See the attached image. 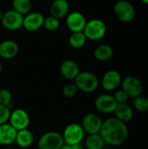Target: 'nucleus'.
Returning a JSON list of instances; mask_svg holds the SVG:
<instances>
[{
	"mask_svg": "<svg viewBox=\"0 0 148 149\" xmlns=\"http://www.w3.org/2000/svg\"><path fill=\"white\" fill-rule=\"evenodd\" d=\"M74 84L78 90L85 93H91L98 89L99 81L94 73L91 72H81L75 78Z\"/></svg>",
	"mask_w": 148,
	"mask_h": 149,
	"instance_id": "2",
	"label": "nucleus"
},
{
	"mask_svg": "<svg viewBox=\"0 0 148 149\" xmlns=\"http://www.w3.org/2000/svg\"><path fill=\"white\" fill-rule=\"evenodd\" d=\"M59 149H72V147L69 146V145H66V144H64L61 148Z\"/></svg>",
	"mask_w": 148,
	"mask_h": 149,
	"instance_id": "32",
	"label": "nucleus"
},
{
	"mask_svg": "<svg viewBox=\"0 0 148 149\" xmlns=\"http://www.w3.org/2000/svg\"><path fill=\"white\" fill-rule=\"evenodd\" d=\"M9 121L17 131H20L28 128L30 125V116L24 109L17 108L10 113Z\"/></svg>",
	"mask_w": 148,
	"mask_h": 149,
	"instance_id": "9",
	"label": "nucleus"
},
{
	"mask_svg": "<svg viewBox=\"0 0 148 149\" xmlns=\"http://www.w3.org/2000/svg\"><path fill=\"white\" fill-rule=\"evenodd\" d=\"M78 88L74 83H68L65 85L62 88V94L67 99H72L75 97L78 93Z\"/></svg>",
	"mask_w": 148,
	"mask_h": 149,
	"instance_id": "27",
	"label": "nucleus"
},
{
	"mask_svg": "<svg viewBox=\"0 0 148 149\" xmlns=\"http://www.w3.org/2000/svg\"><path fill=\"white\" fill-rule=\"evenodd\" d=\"M116 17L123 23H130L135 17V9L133 5L126 0H119L113 7Z\"/></svg>",
	"mask_w": 148,
	"mask_h": 149,
	"instance_id": "4",
	"label": "nucleus"
},
{
	"mask_svg": "<svg viewBox=\"0 0 148 149\" xmlns=\"http://www.w3.org/2000/svg\"><path fill=\"white\" fill-rule=\"evenodd\" d=\"M18 45L13 40H4L0 44V57L4 59H10L17 56Z\"/></svg>",
	"mask_w": 148,
	"mask_h": 149,
	"instance_id": "17",
	"label": "nucleus"
},
{
	"mask_svg": "<svg viewBox=\"0 0 148 149\" xmlns=\"http://www.w3.org/2000/svg\"><path fill=\"white\" fill-rule=\"evenodd\" d=\"M0 105L7 107L10 109L12 107V94L8 89H0Z\"/></svg>",
	"mask_w": 148,
	"mask_h": 149,
	"instance_id": "26",
	"label": "nucleus"
},
{
	"mask_svg": "<svg viewBox=\"0 0 148 149\" xmlns=\"http://www.w3.org/2000/svg\"><path fill=\"white\" fill-rule=\"evenodd\" d=\"M44 17L40 12H29L24 17L23 26L29 31H35L44 25Z\"/></svg>",
	"mask_w": 148,
	"mask_h": 149,
	"instance_id": "14",
	"label": "nucleus"
},
{
	"mask_svg": "<svg viewBox=\"0 0 148 149\" xmlns=\"http://www.w3.org/2000/svg\"><path fill=\"white\" fill-rule=\"evenodd\" d=\"M15 142L20 148H28L34 143V134L28 128L17 131Z\"/></svg>",
	"mask_w": 148,
	"mask_h": 149,
	"instance_id": "20",
	"label": "nucleus"
},
{
	"mask_svg": "<svg viewBox=\"0 0 148 149\" xmlns=\"http://www.w3.org/2000/svg\"><path fill=\"white\" fill-rule=\"evenodd\" d=\"M105 141L99 134H89L85 141V149H102L105 146Z\"/></svg>",
	"mask_w": 148,
	"mask_h": 149,
	"instance_id": "22",
	"label": "nucleus"
},
{
	"mask_svg": "<svg viewBox=\"0 0 148 149\" xmlns=\"http://www.w3.org/2000/svg\"><path fill=\"white\" fill-rule=\"evenodd\" d=\"M83 32L87 39L99 40L106 35V25L100 19H92L89 22H86Z\"/></svg>",
	"mask_w": 148,
	"mask_h": 149,
	"instance_id": "5",
	"label": "nucleus"
},
{
	"mask_svg": "<svg viewBox=\"0 0 148 149\" xmlns=\"http://www.w3.org/2000/svg\"><path fill=\"white\" fill-rule=\"evenodd\" d=\"M59 19L51 16L48 17L46 18H44V26L45 29H47L48 31H55L59 27Z\"/></svg>",
	"mask_w": 148,
	"mask_h": 149,
	"instance_id": "28",
	"label": "nucleus"
},
{
	"mask_svg": "<svg viewBox=\"0 0 148 149\" xmlns=\"http://www.w3.org/2000/svg\"><path fill=\"white\" fill-rule=\"evenodd\" d=\"M115 100L117 101L118 104H123V103H127L128 100H129V96L126 94V93L120 89L115 92L114 95H113Z\"/></svg>",
	"mask_w": 148,
	"mask_h": 149,
	"instance_id": "30",
	"label": "nucleus"
},
{
	"mask_svg": "<svg viewBox=\"0 0 148 149\" xmlns=\"http://www.w3.org/2000/svg\"><path fill=\"white\" fill-rule=\"evenodd\" d=\"M99 134L106 144L118 147L123 145L127 141L129 131L126 123L115 117H112L103 121Z\"/></svg>",
	"mask_w": 148,
	"mask_h": 149,
	"instance_id": "1",
	"label": "nucleus"
},
{
	"mask_svg": "<svg viewBox=\"0 0 148 149\" xmlns=\"http://www.w3.org/2000/svg\"><path fill=\"white\" fill-rule=\"evenodd\" d=\"M93 55L99 61H107L112 58L113 55V50L109 45H100L94 50Z\"/></svg>",
	"mask_w": 148,
	"mask_h": 149,
	"instance_id": "21",
	"label": "nucleus"
},
{
	"mask_svg": "<svg viewBox=\"0 0 148 149\" xmlns=\"http://www.w3.org/2000/svg\"><path fill=\"white\" fill-rule=\"evenodd\" d=\"M3 149H12V148H5Z\"/></svg>",
	"mask_w": 148,
	"mask_h": 149,
	"instance_id": "36",
	"label": "nucleus"
},
{
	"mask_svg": "<svg viewBox=\"0 0 148 149\" xmlns=\"http://www.w3.org/2000/svg\"><path fill=\"white\" fill-rule=\"evenodd\" d=\"M102 124V118L95 113H88L85 114L81 121L82 128L84 129L85 133L88 134H99Z\"/></svg>",
	"mask_w": 148,
	"mask_h": 149,
	"instance_id": "7",
	"label": "nucleus"
},
{
	"mask_svg": "<svg viewBox=\"0 0 148 149\" xmlns=\"http://www.w3.org/2000/svg\"><path fill=\"white\" fill-rule=\"evenodd\" d=\"M60 72L62 76L66 79H75V78L80 72L79 66L74 60L66 59L64 62H62L60 65Z\"/></svg>",
	"mask_w": 148,
	"mask_h": 149,
	"instance_id": "16",
	"label": "nucleus"
},
{
	"mask_svg": "<svg viewBox=\"0 0 148 149\" xmlns=\"http://www.w3.org/2000/svg\"><path fill=\"white\" fill-rule=\"evenodd\" d=\"M95 108L101 113H114L118 103L115 100L113 95L111 94H101L98 96L94 102Z\"/></svg>",
	"mask_w": 148,
	"mask_h": 149,
	"instance_id": "10",
	"label": "nucleus"
},
{
	"mask_svg": "<svg viewBox=\"0 0 148 149\" xmlns=\"http://www.w3.org/2000/svg\"><path fill=\"white\" fill-rule=\"evenodd\" d=\"M2 70H3V65H2V63L0 62V73L2 72Z\"/></svg>",
	"mask_w": 148,
	"mask_h": 149,
	"instance_id": "35",
	"label": "nucleus"
},
{
	"mask_svg": "<svg viewBox=\"0 0 148 149\" xmlns=\"http://www.w3.org/2000/svg\"><path fill=\"white\" fill-rule=\"evenodd\" d=\"M122 82V77L120 73L116 71V70H109L107 71L101 80L102 87L107 91V92H112L116 90Z\"/></svg>",
	"mask_w": 148,
	"mask_h": 149,
	"instance_id": "12",
	"label": "nucleus"
},
{
	"mask_svg": "<svg viewBox=\"0 0 148 149\" xmlns=\"http://www.w3.org/2000/svg\"><path fill=\"white\" fill-rule=\"evenodd\" d=\"M85 133L80 124L71 123L65 127L62 136L65 144L69 146H73V145L80 144L83 141L85 138Z\"/></svg>",
	"mask_w": 148,
	"mask_h": 149,
	"instance_id": "3",
	"label": "nucleus"
},
{
	"mask_svg": "<svg viewBox=\"0 0 148 149\" xmlns=\"http://www.w3.org/2000/svg\"><path fill=\"white\" fill-rule=\"evenodd\" d=\"M51 16L59 19L65 17L69 12V3L67 0H54L50 7Z\"/></svg>",
	"mask_w": 148,
	"mask_h": 149,
	"instance_id": "18",
	"label": "nucleus"
},
{
	"mask_svg": "<svg viewBox=\"0 0 148 149\" xmlns=\"http://www.w3.org/2000/svg\"><path fill=\"white\" fill-rule=\"evenodd\" d=\"M133 107L140 112V113H144V112H147L148 111V98L146 96L140 95L138 96L136 98L133 99Z\"/></svg>",
	"mask_w": 148,
	"mask_h": 149,
	"instance_id": "25",
	"label": "nucleus"
},
{
	"mask_svg": "<svg viewBox=\"0 0 148 149\" xmlns=\"http://www.w3.org/2000/svg\"><path fill=\"white\" fill-rule=\"evenodd\" d=\"M1 22L5 29L15 31L23 26L24 17L20 13L15 11L14 10H11L3 13Z\"/></svg>",
	"mask_w": 148,
	"mask_h": 149,
	"instance_id": "11",
	"label": "nucleus"
},
{
	"mask_svg": "<svg viewBox=\"0 0 148 149\" xmlns=\"http://www.w3.org/2000/svg\"><path fill=\"white\" fill-rule=\"evenodd\" d=\"M72 149H85V148L80 143V144H77V145H73V146H71Z\"/></svg>",
	"mask_w": 148,
	"mask_h": 149,
	"instance_id": "31",
	"label": "nucleus"
},
{
	"mask_svg": "<svg viewBox=\"0 0 148 149\" xmlns=\"http://www.w3.org/2000/svg\"><path fill=\"white\" fill-rule=\"evenodd\" d=\"M10 109L7 107L0 105V125L7 123L10 116Z\"/></svg>",
	"mask_w": 148,
	"mask_h": 149,
	"instance_id": "29",
	"label": "nucleus"
},
{
	"mask_svg": "<svg viewBox=\"0 0 148 149\" xmlns=\"http://www.w3.org/2000/svg\"><path fill=\"white\" fill-rule=\"evenodd\" d=\"M13 10L21 15H26L31 9V0H13L12 1Z\"/></svg>",
	"mask_w": 148,
	"mask_h": 149,
	"instance_id": "23",
	"label": "nucleus"
},
{
	"mask_svg": "<svg viewBox=\"0 0 148 149\" xmlns=\"http://www.w3.org/2000/svg\"><path fill=\"white\" fill-rule=\"evenodd\" d=\"M122 90H124L129 98L134 99L138 96L142 95L143 86L141 81L134 76H126L122 79L121 82Z\"/></svg>",
	"mask_w": 148,
	"mask_h": 149,
	"instance_id": "8",
	"label": "nucleus"
},
{
	"mask_svg": "<svg viewBox=\"0 0 148 149\" xmlns=\"http://www.w3.org/2000/svg\"><path fill=\"white\" fill-rule=\"evenodd\" d=\"M3 12L2 10H0V21H1L2 18H3Z\"/></svg>",
	"mask_w": 148,
	"mask_h": 149,
	"instance_id": "33",
	"label": "nucleus"
},
{
	"mask_svg": "<svg viewBox=\"0 0 148 149\" xmlns=\"http://www.w3.org/2000/svg\"><path fill=\"white\" fill-rule=\"evenodd\" d=\"M86 40H87V38L85 36L83 31L72 32V34L71 35V37L69 38V43L72 47H73L75 49H79V48H82L85 45Z\"/></svg>",
	"mask_w": 148,
	"mask_h": 149,
	"instance_id": "24",
	"label": "nucleus"
},
{
	"mask_svg": "<svg viewBox=\"0 0 148 149\" xmlns=\"http://www.w3.org/2000/svg\"><path fill=\"white\" fill-rule=\"evenodd\" d=\"M64 144L62 134L54 131L44 134L38 141L39 149H59Z\"/></svg>",
	"mask_w": 148,
	"mask_h": 149,
	"instance_id": "6",
	"label": "nucleus"
},
{
	"mask_svg": "<svg viewBox=\"0 0 148 149\" xmlns=\"http://www.w3.org/2000/svg\"><path fill=\"white\" fill-rule=\"evenodd\" d=\"M17 131L10 124L4 123L0 125V145L9 146L16 141Z\"/></svg>",
	"mask_w": 148,
	"mask_h": 149,
	"instance_id": "15",
	"label": "nucleus"
},
{
	"mask_svg": "<svg viewBox=\"0 0 148 149\" xmlns=\"http://www.w3.org/2000/svg\"><path fill=\"white\" fill-rule=\"evenodd\" d=\"M113 113L115 114V118H117L118 120H120L124 123H127L131 121L134 114L133 109L127 103L118 104Z\"/></svg>",
	"mask_w": 148,
	"mask_h": 149,
	"instance_id": "19",
	"label": "nucleus"
},
{
	"mask_svg": "<svg viewBox=\"0 0 148 149\" xmlns=\"http://www.w3.org/2000/svg\"><path fill=\"white\" fill-rule=\"evenodd\" d=\"M86 22L87 21L85 16L79 11L71 12L66 18V25L68 29L72 32L83 31L85 27Z\"/></svg>",
	"mask_w": 148,
	"mask_h": 149,
	"instance_id": "13",
	"label": "nucleus"
},
{
	"mask_svg": "<svg viewBox=\"0 0 148 149\" xmlns=\"http://www.w3.org/2000/svg\"><path fill=\"white\" fill-rule=\"evenodd\" d=\"M140 1L145 4H148V0H140Z\"/></svg>",
	"mask_w": 148,
	"mask_h": 149,
	"instance_id": "34",
	"label": "nucleus"
}]
</instances>
